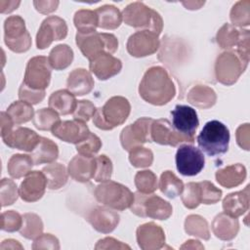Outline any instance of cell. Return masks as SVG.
<instances>
[{
	"instance_id": "30",
	"label": "cell",
	"mask_w": 250,
	"mask_h": 250,
	"mask_svg": "<svg viewBox=\"0 0 250 250\" xmlns=\"http://www.w3.org/2000/svg\"><path fill=\"white\" fill-rule=\"evenodd\" d=\"M35 165L43 163H53L59 156V148L52 140L40 137V141L36 147L31 151L30 155Z\"/></svg>"
},
{
	"instance_id": "15",
	"label": "cell",
	"mask_w": 250,
	"mask_h": 250,
	"mask_svg": "<svg viewBox=\"0 0 250 250\" xmlns=\"http://www.w3.org/2000/svg\"><path fill=\"white\" fill-rule=\"evenodd\" d=\"M150 135L151 141L163 146H177L182 143L192 144L194 142V138H190L177 132L172 123L168 119L164 118L153 120Z\"/></svg>"
},
{
	"instance_id": "9",
	"label": "cell",
	"mask_w": 250,
	"mask_h": 250,
	"mask_svg": "<svg viewBox=\"0 0 250 250\" xmlns=\"http://www.w3.org/2000/svg\"><path fill=\"white\" fill-rule=\"evenodd\" d=\"M4 41L15 53H24L31 47V37L20 16H11L4 22Z\"/></svg>"
},
{
	"instance_id": "16",
	"label": "cell",
	"mask_w": 250,
	"mask_h": 250,
	"mask_svg": "<svg viewBox=\"0 0 250 250\" xmlns=\"http://www.w3.org/2000/svg\"><path fill=\"white\" fill-rule=\"evenodd\" d=\"M172 125L175 130L183 135L194 138L199 121L195 109L188 105L177 104L171 111Z\"/></svg>"
},
{
	"instance_id": "36",
	"label": "cell",
	"mask_w": 250,
	"mask_h": 250,
	"mask_svg": "<svg viewBox=\"0 0 250 250\" xmlns=\"http://www.w3.org/2000/svg\"><path fill=\"white\" fill-rule=\"evenodd\" d=\"M159 189L169 198L179 196L184 189V183L172 171H164L159 180Z\"/></svg>"
},
{
	"instance_id": "18",
	"label": "cell",
	"mask_w": 250,
	"mask_h": 250,
	"mask_svg": "<svg viewBox=\"0 0 250 250\" xmlns=\"http://www.w3.org/2000/svg\"><path fill=\"white\" fill-rule=\"evenodd\" d=\"M136 236L138 245L143 250H157L165 244V232L163 229L152 222L139 226Z\"/></svg>"
},
{
	"instance_id": "4",
	"label": "cell",
	"mask_w": 250,
	"mask_h": 250,
	"mask_svg": "<svg viewBox=\"0 0 250 250\" xmlns=\"http://www.w3.org/2000/svg\"><path fill=\"white\" fill-rule=\"evenodd\" d=\"M122 18L129 26L150 30L158 35L163 28V20L159 13L142 2H133L127 5L122 12Z\"/></svg>"
},
{
	"instance_id": "26",
	"label": "cell",
	"mask_w": 250,
	"mask_h": 250,
	"mask_svg": "<svg viewBox=\"0 0 250 250\" xmlns=\"http://www.w3.org/2000/svg\"><path fill=\"white\" fill-rule=\"evenodd\" d=\"M249 208V186L243 190L228 194L223 200L224 212L230 217L238 218Z\"/></svg>"
},
{
	"instance_id": "6",
	"label": "cell",
	"mask_w": 250,
	"mask_h": 250,
	"mask_svg": "<svg viewBox=\"0 0 250 250\" xmlns=\"http://www.w3.org/2000/svg\"><path fill=\"white\" fill-rule=\"evenodd\" d=\"M96 199L114 210H125L130 208L134 201V193L124 185L106 181L101 183L95 188Z\"/></svg>"
},
{
	"instance_id": "3",
	"label": "cell",
	"mask_w": 250,
	"mask_h": 250,
	"mask_svg": "<svg viewBox=\"0 0 250 250\" xmlns=\"http://www.w3.org/2000/svg\"><path fill=\"white\" fill-rule=\"evenodd\" d=\"M229 143V131L227 126L218 121H208L197 137L200 150L209 156H217L228 151Z\"/></svg>"
},
{
	"instance_id": "25",
	"label": "cell",
	"mask_w": 250,
	"mask_h": 250,
	"mask_svg": "<svg viewBox=\"0 0 250 250\" xmlns=\"http://www.w3.org/2000/svg\"><path fill=\"white\" fill-rule=\"evenodd\" d=\"M212 230L216 237L221 240H231L233 239L238 230L239 223L237 218L230 217L225 212L218 214L212 222Z\"/></svg>"
},
{
	"instance_id": "43",
	"label": "cell",
	"mask_w": 250,
	"mask_h": 250,
	"mask_svg": "<svg viewBox=\"0 0 250 250\" xmlns=\"http://www.w3.org/2000/svg\"><path fill=\"white\" fill-rule=\"evenodd\" d=\"M135 186L138 191L143 193H152L157 189V177L150 170H143L135 175Z\"/></svg>"
},
{
	"instance_id": "50",
	"label": "cell",
	"mask_w": 250,
	"mask_h": 250,
	"mask_svg": "<svg viewBox=\"0 0 250 250\" xmlns=\"http://www.w3.org/2000/svg\"><path fill=\"white\" fill-rule=\"evenodd\" d=\"M201 188V203L215 204L222 197V190L216 188L211 182H199Z\"/></svg>"
},
{
	"instance_id": "52",
	"label": "cell",
	"mask_w": 250,
	"mask_h": 250,
	"mask_svg": "<svg viewBox=\"0 0 250 250\" xmlns=\"http://www.w3.org/2000/svg\"><path fill=\"white\" fill-rule=\"evenodd\" d=\"M97 108L94 104L88 100H82L77 102L75 110L73 111V118L82 122H87L91 117L94 116Z\"/></svg>"
},
{
	"instance_id": "39",
	"label": "cell",
	"mask_w": 250,
	"mask_h": 250,
	"mask_svg": "<svg viewBox=\"0 0 250 250\" xmlns=\"http://www.w3.org/2000/svg\"><path fill=\"white\" fill-rule=\"evenodd\" d=\"M242 29H237L235 26L229 23H225L216 34V41L222 49H231L237 46Z\"/></svg>"
},
{
	"instance_id": "32",
	"label": "cell",
	"mask_w": 250,
	"mask_h": 250,
	"mask_svg": "<svg viewBox=\"0 0 250 250\" xmlns=\"http://www.w3.org/2000/svg\"><path fill=\"white\" fill-rule=\"evenodd\" d=\"M46 180L47 187L50 189H59L62 188L68 180V172L61 163H51L42 169Z\"/></svg>"
},
{
	"instance_id": "44",
	"label": "cell",
	"mask_w": 250,
	"mask_h": 250,
	"mask_svg": "<svg viewBox=\"0 0 250 250\" xmlns=\"http://www.w3.org/2000/svg\"><path fill=\"white\" fill-rule=\"evenodd\" d=\"M181 199L188 209H194L201 203V188L199 183H188L182 191Z\"/></svg>"
},
{
	"instance_id": "21",
	"label": "cell",
	"mask_w": 250,
	"mask_h": 250,
	"mask_svg": "<svg viewBox=\"0 0 250 250\" xmlns=\"http://www.w3.org/2000/svg\"><path fill=\"white\" fill-rule=\"evenodd\" d=\"M3 142L12 148L24 151H32L40 141L36 132L25 127H17L11 133L2 138Z\"/></svg>"
},
{
	"instance_id": "51",
	"label": "cell",
	"mask_w": 250,
	"mask_h": 250,
	"mask_svg": "<svg viewBox=\"0 0 250 250\" xmlns=\"http://www.w3.org/2000/svg\"><path fill=\"white\" fill-rule=\"evenodd\" d=\"M19 98L29 104H36L41 103L45 98V90H35L27 87L21 83L19 89Z\"/></svg>"
},
{
	"instance_id": "2",
	"label": "cell",
	"mask_w": 250,
	"mask_h": 250,
	"mask_svg": "<svg viewBox=\"0 0 250 250\" xmlns=\"http://www.w3.org/2000/svg\"><path fill=\"white\" fill-rule=\"evenodd\" d=\"M130 111L129 101L124 97L114 96L108 99L102 107L97 108L93 123L101 130H112L127 120Z\"/></svg>"
},
{
	"instance_id": "48",
	"label": "cell",
	"mask_w": 250,
	"mask_h": 250,
	"mask_svg": "<svg viewBox=\"0 0 250 250\" xmlns=\"http://www.w3.org/2000/svg\"><path fill=\"white\" fill-rule=\"evenodd\" d=\"M96 160V170L94 174V180L99 183L109 181L112 174V162L104 154H101L95 157Z\"/></svg>"
},
{
	"instance_id": "23",
	"label": "cell",
	"mask_w": 250,
	"mask_h": 250,
	"mask_svg": "<svg viewBox=\"0 0 250 250\" xmlns=\"http://www.w3.org/2000/svg\"><path fill=\"white\" fill-rule=\"evenodd\" d=\"M95 170V157H87L80 154L74 156L69 161L67 167V172L70 177L80 183H86L93 179Z\"/></svg>"
},
{
	"instance_id": "61",
	"label": "cell",
	"mask_w": 250,
	"mask_h": 250,
	"mask_svg": "<svg viewBox=\"0 0 250 250\" xmlns=\"http://www.w3.org/2000/svg\"><path fill=\"white\" fill-rule=\"evenodd\" d=\"M182 4L186 7V9L197 10L202 5H204V1H188V2H182Z\"/></svg>"
},
{
	"instance_id": "29",
	"label": "cell",
	"mask_w": 250,
	"mask_h": 250,
	"mask_svg": "<svg viewBox=\"0 0 250 250\" xmlns=\"http://www.w3.org/2000/svg\"><path fill=\"white\" fill-rule=\"evenodd\" d=\"M49 107L61 115H67L73 113L77 105L75 96L68 90H58L51 94L49 101Z\"/></svg>"
},
{
	"instance_id": "8",
	"label": "cell",
	"mask_w": 250,
	"mask_h": 250,
	"mask_svg": "<svg viewBox=\"0 0 250 250\" xmlns=\"http://www.w3.org/2000/svg\"><path fill=\"white\" fill-rule=\"evenodd\" d=\"M248 62L242 60L235 51H226L218 56L215 62V76L218 82L230 86L244 72Z\"/></svg>"
},
{
	"instance_id": "35",
	"label": "cell",
	"mask_w": 250,
	"mask_h": 250,
	"mask_svg": "<svg viewBox=\"0 0 250 250\" xmlns=\"http://www.w3.org/2000/svg\"><path fill=\"white\" fill-rule=\"evenodd\" d=\"M73 22L78 31L77 33H93L98 27V16L95 11L81 9L74 14Z\"/></svg>"
},
{
	"instance_id": "60",
	"label": "cell",
	"mask_w": 250,
	"mask_h": 250,
	"mask_svg": "<svg viewBox=\"0 0 250 250\" xmlns=\"http://www.w3.org/2000/svg\"><path fill=\"white\" fill-rule=\"evenodd\" d=\"M203 248L204 246L200 243V241L195 239H189L181 246V249H203Z\"/></svg>"
},
{
	"instance_id": "38",
	"label": "cell",
	"mask_w": 250,
	"mask_h": 250,
	"mask_svg": "<svg viewBox=\"0 0 250 250\" xmlns=\"http://www.w3.org/2000/svg\"><path fill=\"white\" fill-rule=\"evenodd\" d=\"M16 125H20L33 119L34 109L31 104L23 101H16L9 105L6 111Z\"/></svg>"
},
{
	"instance_id": "17",
	"label": "cell",
	"mask_w": 250,
	"mask_h": 250,
	"mask_svg": "<svg viewBox=\"0 0 250 250\" xmlns=\"http://www.w3.org/2000/svg\"><path fill=\"white\" fill-rule=\"evenodd\" d=\"M47 180L42 171H30L21 183L19 191L23 201L35 202L45 193Z\"/></svg>"
},
{
	"instance_id": "42",
	"label": "cell",
	"mask_w": 250,
	"mask_h": 250,
	"mask_svg": "<svg viewBox=\"0 0 250 250\" xmlns=\"http://www.w3.org/2000/svg\"><path fill=\"white\" fill-rule=\"evenodd\" d=\"M230 21L233 26H247L250 23V1L249 0H241L236 2L229 14Z\"/></svg>"
},
{
	"instance_id": "22",
	"label": "cell",
	"mask_w": 250,
	"mask_h": 250,
	"mask_svg": "<svg viewBox=\"0 0 250 250\" xmlns=\"http://www.w3.org/2000/svg\"><path fill=\"white\" fill-rule=\"evenodd\" d=\"M89 67L99 80H107L120 72L122 62L111 54L104 53L91 60Z\"/></svg>"
},
{
	"instance_id": "53",
	"label": "cell",
	"mask_w": 250,
	"mask_h": 250,
	"mask_svg": "<svg viewBox=\"0 0 250 250\" xmlns=\"http://www.w3.org/2000/svg\"><path fill=\"white\" fill-rule=\"evenodd\" d=\"M32 249H34V250H38V249L58 250V249H60V242H59V239L55 235H53L51 233H42L34 239V242L32 244Z\"/></svg>"
},
{
	"instance_id": "1",
	"label": "cell",
	"mask_w": 250,
	"mask_h": 250,
	"mask_svg": "<svg viewBox=\"0 0 250 250\" xmlns=\"http://www.w3.org/2000/svg\"><path fill=\"white\" fill-rule=\"evenodd\" d=\"M140 97L153 105H164L176 95L175 84L162 66H151L144 74L140 86Z\"/></svg>"
},
{
	"instance_id": "28",
	"label": "cell",
	"mask_w": 250,
	"mask_h": 250,
	"mask_svg": "<svg viewBox=\"0 0 250 250\" xmlns=\"http://www.w3.org/2000/svg\"><path fill=\"white\" fill-rule=\"evenodd\" d=\"M188 102L199 108H210L217 102L216 92L209 86L197 84L192 86L187 95Z\"/></svg>"
},
{
	"instance_id": "46",
	"label": "cell",
	"mask_w": 250,
	"mask_h": 250,
	"mask_svg": "<svg viewBox=\"0 0 250 250\" xmlns=\"http://www.w3.org/2000/svg\"><path fill=\"white\" fill-rule=\"evenodd\" d=\"M20 195V191L18 189L17 184L11 180L4 178L0 183V200L1 206L5 207L8 205H12Z\"/></svg>"
},
{
	"instance_id": "56",
	"label": "cell",
	"mask_w": 250,
	"mask_h": 250,
	"mask_svg": "<svg viewBox=\"0 0 250 250\" xmlns=\"http://www.w3.org/2000/svg\"><path fill=\"white\" fill-rule=\"evenodd\" d=\"M59 1H33L35 9L41 14H50L57 10Z\"/></svg>"
},
{
	"instance_id": "40",
	"label": "cell",
	"mask_w": 250,
	"mask_h": 250,
	"mask_svg": "<svg viewBox=\"0 0 250 250\" xmlns=\"http://www.w3.org/2000/svg\"><path fill=\"white\" fill-rule=\"evenodd\" d=\"M21 234L27 239H35L43 232V222L34 213H26L22 216V225L20 229Z\"/></svg>"
},
{
	"instance_id": "59",
	"label": "cell",
	"mask_w": 250,
	"mask_h": 250,
	"mask_svg": "<svg viewBox=\"0 0 250 250\" xmlns=\"http://www.w3.org/2000/svg\"><path fill=\"white\" fill-rule=\"evenodd\" d=\"M7 249H12V250L23 249V247L19 241L15 240V239H6V240L2 241V243L0 245V250H7Z\"/></svg>"
},
{
	"instance_id": "57",
	"label": "cell",
	"mask_w": 250,
	"mask_h": 250,
	"mask_svg": "<svg viewBox=\"0 0 250 250\" xmlns=\"http://www.w3.org/2000/svg\"><path fill=\"white\" fill-rule=\"evenodd\" d=\"M14 122L12 121L11 117L6 111L1 112V123H0V128H1V138H4L7 136L11 131L13 130L14 127Z\"/></svg>"
},
{
	"instance_id": "55",
	"label": "cell",
	"mask_w": 250,
	"mask_h": 250,
	"mask_svg": "<svg viewBox=\"0 0 250 250\" xmlns=\"http://www.w3.org/2000/svg\"><path fill=\"white\" fill-rule=\"evenodd\" d=\"M131 247L113 237H105L103 239H100L96 246L95 249H130Z\"/></svg>"
},
{
	"instance_id": "14",
	"label": "cell",
	"mask_w": 250,
	"mask_h": 250,
	"mask_svg": "<svg viewBox=\"0 0 250 250\" xmlns=\"http://www.w3.org/2000/svg\"><path fill=\"white\" fill-rule=\"evenodd\" d=\"M160 47L158 34L142 29L133 33L127 41L126 48L128 53L135 58H143L154 54Z\"/></svg>"
},
{
	"instance_id": "24",
	"label": "cell",
	"mask_w": 250,
	"mask_h": 250,
	"mask_svg": "<svg viewBox=\"0 0 250 250\" xmlns=\"http://www.w3.org/2000/svg\"><path fill=\"white\" fill-rule=\"evenodd\" d=\"M66 87L74 96H84L93 90L94 79L88 70L76 68L69 73L66 80Z\"/></svg>"
},
{
	"instance_id": "7",
	"label": "cell",
	"mask_w": 250,
	"mask_h": 250,
	"mask_svg": "<svg viewBox=\"0 0 250 250\" xmlns=\"http://www.w3.org/2000/svg\"><path fill=\"white\" fill-rule=\"evenodd\" d=\"M76 44L81 53L89 61L104 53L113 54L118 49V40L111 33L93 32L76 34Z\"/></svg>"
},
{
	"instance_id": "11",
	"label": "cell",
	"mask_w": 250,
	"mask_h": 250,
	"mask_svg": "<svg viewBox=\"0 0 250 250\" xmlns=\"http://www.w3.org/2000/svg\"><path fill=\"white\" fill-rule=\"evenodd\" d=\"M152 122V118L141 117L133 124L123 128L119 137L122 147L130 151L136 146H140L147 142H152L150 135Z\"/></svg>"
},
{
	"instance_id": "5",
	"label": "cell",
	"mask_w": 250,
	"mask_h": 250,
	"mask_svg": "<svg viewBox=\"0 0 250 250\" xmlns=\"http://www.w3.org/2000/svg\"><path fill=\"white\" fill-rule=\"evenodd\" d=\"M130 209L133 214L139 217L156 220H167L173 212L172 205L168 201L155 194L140 191L134 193V201Z\"/></svg>"
},
{
	"instance_id": "54",
	"label": "cell",
	"mask_w": 250,
	"mask_h": 250,
	"mask_svg": "<svg viewBox=\"0 0 250 250\" xmlns=\"http://www.w3.org/2000/svg\"><path fill=\"white\" fill-rule=\"evenodd\" d=\"M249 134H250L249 123L242 124L236 129V133H235L236 142L238 146L245 150H249Z\"/></svg>"
},
{
	"instance_id": "20",
	"label": "cell",
	"mask_w": 250,
	"mask_h": 250,
	"mask_svg": "<svg viewBox=\"0 0 250 250\" xmlns=\"http://www.w3.org/2000/svg\"><path fill=\"white\" fill-rule=\"evenodd\" d=\"M86 220L99 232L109 233L119 224L120 217L117 212L103 206H97L89 211Z\"/></svg>"
},
{
	"instance_id": "27",
	"label": "cell",
	"mask_w": 250,
	"mask_h": 250,
	"mask_svg": "<svg viewBox=\"0 0 250 250\" xmlns=\"http://www.w3.org/2000/svg\"><path fill=\"white\" fill-rule=\"evenodd\" d=\"M216 181L224 188H231L241 185L246 178V168L240 163L231 164L217 170Z\"/></svg>"
},
{
	"instance_id": "45",
	"label": "cell",
	"mask_w": 250,
	"mask_h": 250,
	"mask_svg": "<svg viewBox=\"0 0 250 250\" xmlns=\"http://www.w3.org/2000/svg\"><path fill=\"white\" fill-rule=\"evenodd\" d=\"M129 161L136 168L149 167L153 162V153L147 147L136 146L129 151Z\"/></svg>"
},
{
	"instance_id": "49",
	"label": "cell",
	"mask_w": 250,
	"mask_h": 250,
	"mask_svg": "<svg viewBox=\"0 0 250 250\" xmlns=\"http://www.w3.org/2000/svg\"><path fill=\"white\" fill-rule=\"evenodd\" d=\"M22 225V216L14 210H8L1 214V229L14 232L20 230Z\"/></svg>"
},
{
	"instance_id": "34",
	"label": "cell",
	"mask_w": 250,
	"mask_h": 250,
	"mask_svg": "<svg viewBox=\"0 0 250 250\" xmlns=\"http://www.w3.org/2000/svg\"><path fill=\"white\" fill-rule=\"evenodd\" d=\"M34 165L33 159L27 154H14L8 161L7 170L9 175L14 179H20L26 176Z\"/></svg>"
},
{
	"instance_id": "33",
	"label": "cell",
	"mask_w": 250,
	"mask_h": 250,
	"mask_svg": "<svg viewBox=\"0 0 250 250\" xmlns=\"http://www.w3.org/2000/svg\"><path fill=\"white\" fill-rule=\"evenodd\" d=\"M48 61L52 68L62 70L71 64L73 61V51L66 44L57 45L51 50Z\"/></svg>"
},
{
	"instance_id": "12",
	"label": "cell",
	"mask_w": 250,
	"mask_h": 250,
	"mask_svg": "<svg viewBox=\"0 0 250 250\" xmlns=\"http://www.w3.org/2000/svg\"><path fill=\"white\" fill-rule=\"evenodd\" d=\"M205 159L202 151L191 146L182 145L176 153V166L178 171L184 176H195L204 167Z\"/></svg>"
},
{
	"instance_id": "58",
	"label": "cell",
	"mask_w": 250,
	"mask_h": 250,
	"mask_svg": "<svg viewBox=\"0 0 250 250\" xmlns=\"http://www.w3.org/2000/svg\"><path fill=\"white\" fill-rule=\"evenodd\" d=\"M20 4H21L20 1H4V0H1L0 1V12L2 14L11 13L14 10H16L19 7Z\"/></svg>"
},
{
	"instance_id": "19",
	"label": "cell",
	"mask_w": 250,
	"mask_h": 250,
	"mask_svg": "<svg viewBox=\"0 0 250 250\" xmlns=\"http://www.w3.org/2000/svg\"><path fill=\"white\" fill-rule=\"evenodd\" d=\"M52 134L63 142L77 145L88 137L90 131L85 122L74 119L60 121L53 128Z\"/></svg>"
},
{
	"instance_id": "13",
	"label": "cell",
	"mask_w": 250,
	"mask_h": 250,
	"mask_svg": "<svg viewBox=\"0 0 250 250\" xmlns=\"http://www.w3.org/2000/svg\"><path fill=\"white\" fill-rule=\"evenodd\" d=\"M67 35V25L64 20L57 16L46 18L36 34V46L43 50L49 47L52 42L64 39Z\"/></svg>"
},
{
	"instance_id": "37",
	"label": "cell",
	"mask_w": 250,
	"mask_h": 250,
	"mask_svg": "<svg viewBox=\"0 0 250 250\" xmlns=\"http://www.w3.org/2000/svg\"><path fill=\"white\" fill-rule=\"evenodd\" d=\"M185 230L188 234L203 240L210 239V230L207 221L199 215H188L185 220Z\"/></svg>"
},
{
	"instance_id": "41",
	"label": "cell",
	"mask_w": 250,
	"mask_h": 250,
	"mask_svg": "<svg viewBox=\"0 0 250 250\" xmlns=\"http://www.w3.org/2000/svg\"><path fill=\"white\" fill-rule=\"evenodd\" d=\"M33 124L39 130L49 131L61 121L59 113L52 108H41L37 110L33 116Z\"/></svg>"
},
{
	"instance_id": "47",
	"label": "cell",
	"mask_w": 250,
	"mask_h": 250,
	"mask_svg": "<svg viewBox=\"0 0 250 250\" xmlns=\"http://www.w3.org/2000/svg\"><path fill=\"white\" fill-rule=\"evenodd\" d=\"M102 147V141L101 139L90 132L88 137L84 139L82 142L76 145V150L78 154L87 156V157H94Z\"/></svg>"
},
{
	"instance_id": "31",
	"label": "cell",
	"mask_w": 250,
	"mask_h": 250,
	"mask_svg": "<svg viewBox=\"0 0 250 250\" xmlns=\"http://www.w3.org/2000/svg\"><path fill=\"white\" fill-rule=\"evenodd\" d=\"M98 16V27L103 29H115L122 22V14L113 5H104L95 10Z\"/></svg>"
},
{
	"instance_id": "10",
	"label": "cell",
	"mask_w": 250,
	"mask_h": 250,
	"mask_svg": "<svg viewBox=\"0 0 250 250\" xmlns=\"http://www.w3.org/2000/svg\"><path fill=\"white\" fill-rule=\"evenodd\" d=\"M52 66L44 56L31 58L25 68L23 84L35 90H45L51 81Z\"/></svg>"
}]
</instances>
